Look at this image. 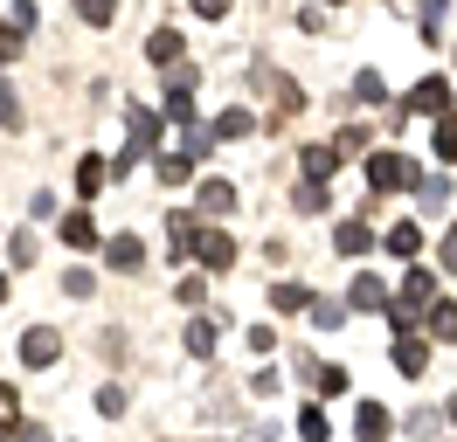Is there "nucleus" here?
Listing matches in <instances>:
<instances>
[{
	"label": "nucleus",
	"instance_id": "nucleus-10",
	"mask_svg": "<svg viewBox=\"0 0 457 442\" xmlns=\"http://www.w3.org/2000/svg\"><path fill=\"white\" fill-rule=\"evenodd\" d=\"M104 263H112V270H139L145 242H139V235H112V242H104Z\"/></svg>",
	"mask_w": 457,
	"mask_h": 442
},
{
	"label": "nucleus",
	"instance_id": "nucleus-11",
	"mask_svg": "<svg viewBox=\"0 0 457 442\" xmlns=\"http://www.w3.org/2000/svg\"><path fill=\"white\" fill-rule=\"evenodd\" d=\"M195 228H201V215H173L167 221V256H173V263L195 256Z\"/></svg>",
	"mask_w": 457,
	"mask_h": 442
},
{
	"label": "nucleus",
	"instance_id": "nucleus-14",
	"mask_svg": "<svg viewBox=\"0 0 457 442\" xmlns=\"http://www.w3.org/2000/svg\"><path fill=\"white\" fill-rule=\"evenodd\" d=\"M429 339L457 346V304H451V298H436V304H429Z\"/></svg>",
	"mask_w": 457,
	"mask_h": 442
},
{
	"label": "nucleus",
	"instance_id": "nucleus-24",
	"mask_svg": "<svg viewBox=\"0 0 457 442\" xmlns=\"http://www.w3.org/2000/svg\"><path fill=\"white\" fill-rule=\"evenodd\" d=\"M353 97H361V104H388V83L374 77V70H361V77H353Z\"/></svg>",
	"mask_w": 457,
	"mask_h": 442
},
{
	"label": "nucleus",
	"instance_id": "nucleus-30",
	"mask_svg": "<svg viewBox=\"0 0 457 442\" xmlns=\"http://www.w3.org/2000/svg\"><path fill=\"white\" fill-rule=\"evenodd\" d=\"M436 160H444V166H457V125H451V118L436 125Z\"/></svg>",
	"mask_w": 457,
	"mask_h": 442
},
{
	"label": "nucleus",
	"instance_id": "nucleus-3",
	"mask_svg": "<svg viewBox=\"0 0 457 442\" xmlns=\"http://www.w3.org/2000/svg\"><path fill=\"white\" fill-rule=\"evenodd\" d=\"M395 110H416V118H436V110H451V83H444V77H423V83H416V90H409V97H402Z\"/></svg>",
	"mask_w": 457,
	"mask_h": 442
},
{
	"label": "nucleus",
	"instance_id": "nucleus-34",
	"mask_svg": "<svg viewBox=\"0 0 457 442\" xmlns=\"http://www.w3.org/2000/svg\"><path fill=\"white\" fill-rule=\"evenodd\" d=\"M7 14H14V35H29L35 28V0H7Z\"/></svg>",
	"mask_w": 457,
	"mask_h": 442
},
{
	"label": "nucleus",
	"instance_id": "nucleus-8",
	"mask_svg": "<svg viewBox=\"0 0 457 442\" xmlns=\"http://www.w3.org/2000/svg\"><path fill=\"white\" fill-rule=\"evenodd\" d=\"M346 304H353V311H388V283H381V276H353Z\"/></svg>",
	"mask_w": 457,
	"mask_h": 442
},
{
	"label": "nucleus",
	"instance_id": "nucleus-43",
	"mask_svg": "<svg viewBox=\"0 0 457 442\" xmlns=\"http://www.w3.org/2000/svg\"><path fill=\"white\" fill-rule=\"evenodd\" d=\"M0 442H7V436H0Z\"/></svg>",
	"mask_w": 457,
	"mask_h": 442
},
{
	"label": "nucleus",
	"instance_id": "nucleus-38",
	"mask_svg": "<svg viewBox=\"0 0 457 442\" xmlns=\"http://www.w3.org/2000/svg\"><path fill=\"white\" fill-rule=\"evenodd\" d=\"M444 270L457 276V221H451V235H444Z\"/></svg>",
	"mask_w": 457,
	"mask_h": 442
},
{
	"label": "nucleus",
	"instance_id": "nucleus-35",
	"mask_svg": "<svg viewBox=\"0 0 457 442\" xmlns=\"http://www.w3.org/2000/svg\"><path fill=\"white\" fill-rule=\"evenodd\" d=\"M361 145H368V132H361V125H346V132L333 138V152H340V160H346V152H361Z\"/></svg>",
	"mask_w": 457,
	"mask_h": 442
},
{
	"label": "nucleus",
	"instance_id": "nucleus-23",
	"mask_svg": "<svg viewBox=\"0 0 457 442\" xmlns=\"http://www.w3.org/2000/svg\"><path fill=\"white\" fill-rule=\"evenodd\" d=\"M243 132H257L250 110H222V118H215V138H243Z\"/></svg>",
	"mask_w": 457,
	"mask_h": 442
},
{
	"label": "nucleus",
	"instance_id": "nucleus-28",
	"mask_svg": "<svg viewBox=\"0 0 457 442\" xmlns=\"http://www.w3.org/2000/svg\"><path fill=\"white\" fill-rule=\"evenodd\" d=\"M187 353H195V359L215 353V325H208V318H195V325H187Z\"/></svg>",
	"mask_w": 457,
	"mask_h": 442
},
{
	"label": "nucleus",
	"instance_id": "nucleus-16",
	"mask_svg": "<svg viewBox=\"0 0 457 442\" xmlns=\"http://www.w3.org/2000/svg\"><path fill=\"white\" fill-rule=\"evenodd\" d=\"M429 298H436V276H429V270H409V276H402V304H395V311H409V304H429Z\"/></svg>",
	"mask_w": 457,
	"mask_h": 442
},
{
	"label": "nucleus",
	"instance_id": "nucleus-9",
	"mask_svg": "<svg viewBox=\"0 0 457 442\" xmlns=\"http://www.w3.org/2000/svg\"><path fill=\"white\" fill-rule=\"evenodd\" d=\"M145 55H153L160 70H173V62L187 55V42H180V28H153V42H145Z\"/></svg>",
	"mask_w": 457,
	"mask_h": 442
},
{
	"label": "nucleus",
	"instance_id": "nucleus-41",
	"mask_svg": "<svg viewBox=\"0 0 457 442\" xmlns=\"http://www.w3.org/2000/svg\"><path fill=\"white\" fill-rule=\"evenodd\" d=\"M451 422H457V401H451Z\"/></svg>",
	"mask_w": 457,
	"mask_h": 442
},
{
	"label": "nucleus",
	"instance_id": "nucleus-7",
	"mask_svg": "<svg viewBox=\"0 0 457 442\" xmlns=\"http://www.w3.org/2000/svg\"><path fill=\"white\" fill-rule=\"evenodd\" d=\"M395 366H402V373H409V381H416V373H423V366H429V346H423V339H416V332H409V325L395 332Z\"/></svg>",
	"mask_w": 457,
	"mask_h": 442
},
{
	"label": "nucleus",
	"instance_id": "nucleus-40",
	"mask_svg": "<svg viewBox=\"0 0 457 442\" xmlns=\"http://www.w3.org/2000/svg\"><path fill=\"white\" fill-rule=\"evenodd\" d=\"M0 298H7V276H0Z\"/></svg>",
	"mask_w": 457,
	"mask_h": 442
},
{
	"label": "nucleus",
	"instance_id": "nucleus-15",
	"mask_svg": "<svg viewBox=\"0 0 457 442\" xmlns=\"http://www.w3.org/2000/svg\"><path fill=\"white\" fill-rule=\"evenodd\" d=\"M333 242H340V256H368V249H374V228H368V221H340V235H333Z\"/></svg>",
	"mask_w": 457,
	"mask_h": 442
},
{
	"label": "nucleus",
	"instance_id": "nucleus-33",
	"mask_svg": "<svg viewBox=\"0 0 457 442\" xmlns=\"http://www.w3.org/2000/svg\"><path fill=\"white\" fill-rule=\"evenodd\" d=\"M444 7H451V0H423V35H429V42L444 35Z\"/></svg>",
	"mask_w": 457,
	"mask_h": 442
},
{
	"label": "nucleus",
	"instance_id": "nucleus-42",
	"mask_svg": "<svg viewBox=\"0 0 457 442\" xmlns=\"http://www.w3.org/2000/svg\"><path fill=\"white\" fill-rule=\"evenodd\" d=\"M333 7H346V0H333Z\"/></svg>",
	"mask_w": 457,
	"mask_h": 442
},
{
	"label": "nucleus",
	"instance_id": "nucleus-21",
	"mask_svg": "<svg viewBox=\"0 0 457 442\" xmlns=\"http://www.w3.org/2000/svg\"><path fill=\"white\" fill-rule=\"evenodd\" d=\"M298 166H305V180H326V173H340V152H333V145H312Z\"/></svg>",
	"mask_w": 457,
	"mask_h": 442
},
{
	"label": "nucleus",
	"instance_id": "nucleus-22",
	"mask_svg": "<svg viewBox=\"0 0 457 442\" xmlns=\"http://www.w3.org/2000/svg\"><path fill=\"white\" fill-rule=\"evenodd\" d=\"M291 208H298V215H319V208H326V187H319V180H298V187H291Z\"/></svg>",
	"mask_w": 457,
	"mask_h": 442
},
{
	"label": "nucleus",
	"instance_id": "nucleus-29",
	"mask_svg": "<svg viewBox=\"0 0 457 442\" xmlns=\"http://www.w3.org/2000/svg\"><path fill=\"white\" fill-rule=\"evenodd\" d=\"M298 436H305V442H326L333 429H326V414H319V408H305V414H298Z\"/></svg>",
	"mask_w": 457,
	"mask_h": 442
},
{
	"label": "nucleus",
	"instance_id": "nucleus-31",
	"mask_svg": "<svg viewBox=\"0 0 457 442\" xmlns=\"http://www.w3.org/2000/svg\"><path fill=\"white\" fill-rule=\"evenodd\" d=\"M0 125H7V132H21V97H14L7 83H0Z\"/></svg>",
	"mask_w": 457,
	"mask_h": 442
},
{
	"label": "nucleus",
	"instance_id": "nucleus-19",
	"mask_svg": "<svg viewBox=\"0 0 457 442\" xmlns=\"http://www.w3.org/2000/svg\"><path fill=\"white\" fill-rule=\"evenodd\" d=\"M160 180H167V187H187V180H195V160H187V152H160Z\"/></svg>",
	"mask_w": 457,
	"mask_h": 442
},
{
	"label": "nucleus",
	"instance_id": "nucleus-25",
	"mask_svg": "<svg viewBox=\"0 0 457 442\" xmlns=\"http://www.w3.org/2000/svg\"><path fill=\"white\" fill-rule=\"evenodd\" d=\"M416 193H423V208L436 215V208L451 201V180H444V173H429V180H416Z\"/></svg>",
	"mask_w": 457,
	"mask_h": 442
},
{
	"label": "nucleus",
	"instance_id": "nucleus-5",
	"mask_svg": "<svg viewBox=\"0 0 457 442\" xmlns=\"http://www.w3.org/2000/svg\"><path fill=\"white\" fill-rule=\"evenodd\" d=\"M56 359H62V339L49 325H35L29 339H21V366H56Z\"/></svg>",
	"mask_w": 457,
	"mask_h": 442
},
{
	"label": "nucleus",
	"instance_id": "nucleus-4",
	"mask_svg": "<svg viewBox=\"0 0 457 442\" xmlns=\"http://www.w3.org/2000/svg\"><path fill=\"white\" fill-rule=\"evenodd\" d=\"M195 256L208 270H228V263H236V242H228L222 228H195Z\"/></svg>",
	"mask_w": 457,
	"mask_h": 442
},
{
	"label": "nucleus",
	"instance_id": "nucleus-36",
	"mask_svg": "<svg viewBox=\"0 0 457 442\" xmlns=\"http://www.w3.org/2000/svg\"><path fill=\"white\" fill-rule=\"evenodd\" d=\"M7 256H14V270H29V263H35V235H14V242H7Z\"/></svg>",
	"mask_w": 457,
	"mask_h": 442
},
{
	"label": "nucleus",
	"instance_id": "nucleus-13",
	"mask_svg": "<svg viewBox=\"0 0 457 442\" xmlns=\"http://www.w3.org/2000/svg\"><path fill=\"white\" fill-rule=\"evenodd\" d=\"M388 256H402V263H416V256H423V228H416V221H402V228H388Z\"/></svg>",
	"mask_w": 457,
	"mask_h": 442
},
{
	"label": "nucleus",
	"instance_id": "nucleus-17",
	"mask_svg": "<svg viewBox=\"0 0 457 442\" xmlns=\"http://www.w3.org/2000/svg\"><path fill=\"white\" fill-rule=\"evenodd\" d=\"M236 208V187L228 180H201V215H228Z\"/></svg>",
	"mask_w": 457,
	"mask_h": 442
},
{
	"label": "nucleus",
	"instance_id": "nucleus-12",
	"mask_svg": "<svg viewBox=\"0 0 457 442\" xmlns=\"http://www.w3.org/2000/svg\"><path fill=\"white\" fill-rule=\"evenodd\" d=\"M104 187H112V160H97V152L77 160V193H104Z\"/></svg>",
	"mask_w": 457,
	"mask_h": 442
},
{
	"label": "nucleus",
	"instance_id": "nucleus-1",
	"mask_svg": "<svg viewBox=\"0 0 457 442\" xmlns=\"http://www.w3.org/2000/svg\"><path fill=\"white\" fill-rule=\"evenodd\" d=\"M416 180H423V173H416V160H409V152H395V145H381V152L368 160V187H374V193H409Z\"/></svg>",
	"mask_w": 457,
	"mask_h": 442
},
{
	"label": "nucleus",
	"instance_id": "nucleus-39",
	"mask_svg": "<svg viewBox=\"0 0 457 442\" xmlns=\"http://www.w3.org/2000/svg\"><path fill=\"white\" fill-rule=\"evenodd\" d=\"M195 14H208V21H222V14H228V0H195Z\"/></svg>",
	"mask_w": 457,
	"mask_h": 442
},
{
	"label": "nucleus",
	"instance_id": "nucleus-37",
	"mask_svg": "<svg viewBox=\"0 0 457 442\" xmlns=\"http://www.w3.org/2000/svg\"><path fill=\"white\" fill-rule=\"evenodd\" d=\"M7 442H49V429H35V422H14V436Z\"/></svg>",
	"mask_w": 457,
	"mask_h": 442
},
{
	"label": "nucleus",
	"instance_id": "nucleus-26",
	"mask_svg": "<svg viewBox=\"0 0 457 442\" xmlns=\"http://www.w3.org/2000/svg\"><path fill=\"white\" fill-rule=\"evenodd\" d=\"M77 14H84L90 28H112L118 21V0H77Z\"/></svg>",
	"mask_w": 457,
	"mask_h": 442
},
{
	"label": "nucleus",
	"instance_id": "nucleus-6",
	"mask_svg": "<svg viewBox=\"0 0 457 442\" xmlns=\"http://www.w3.org/2000/svg\"><path fill=\"white\" fill-rule=\"evenodd\" d=\"M388 429H395V422H388L381 401H361V408H353V436L361 442H388Z\"/></svg>",
	"mask_w": 457,
	"mask_h": 442
},
{
	"label": "nucleus",
	"instance_id": "nucleus-2",
	"mask_svg": "<svg viewBox=\"0 0 457 442\" xmlns=\"http://www.w3.org/2000/svg\"><path fill=\"white\" fill-rule=\"evenodd\" d=\"M153 138H160V118H153V110H132V118H125V145H118V173L139 160V152H153Z\"/></svg>",
	"mask_w": 457,
	"mask_h": 442
},
{
	"label": "nucleus",
	"instance_id": "nucleus-20",
	"mask_svg": "<svg viewBox=\"0 0 457 442\" xmlns=\"http://www.w3.org/2000/svg\"><path fill=\"white\" fill-rule=\"evenodd\" d=\"M305 304H312L305 283H270V311H305Z\"/></svg>",
	"mask_w": 457,
	"mask_h": 442
},
{
	"label": "nucleus",
	"instance_id": "nucleus-32",
	"mask_svg": "<svg viewBox=\"0 0 457 442\" xmlns=\"http://www.w3.org/2000/svg\"><path fill=\"white\" fill-rule=\"evenodd\" d=\"M62 291H70V298H90V291H97V276H90V270H62Z\"/></svg>",
	"mask_w": 457,
	"mask_h": 442
},
{
	"label": "nucleus",
	"instance_id": "nucleus-27",
	"mask_svg": "<svg viewBox=\"0 0 457 442\" xmlns=\"http://www.w3.org/2000/svg\"><path fill=\"white\" fill-rule=\"evenodd\" d=\"M305 311H312V325H319V332H333V325L346 318V304H333V298H312Z\"/></svg>",
	"mask_w": 457,
	"mask_h": 442
},
{
	"label": "nucleus",
	"instance_id": "nucleus-18",
	"mask_svg": "<svg viewBox=\"0 0 457 442\" xmlns=\"http://www.w3.org/2000/svg\"><path fill=\"white\" fill-rule=\"evenodd\" d=\"M62 242H70V249H90V242H97V221H90L84 208H77V215H62Z\"/></svg>",
	"mask_w": 457,
	"mask_h": 442
}]
</instances>
